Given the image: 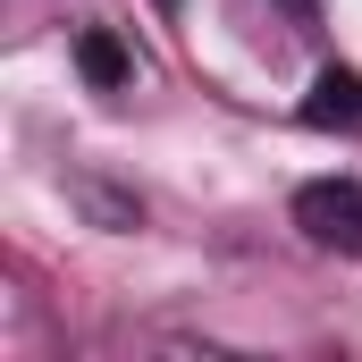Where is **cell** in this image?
Here are the masks:
<instances>
[{"mask_svg":"<svg viewBox=\"0 0 362 362\" xmlns=\"http://www.w3.org/2000/svg\"><path fill=\"white\" fill-rule=\"evenodd\" d=\"M295 228H303L320 253L362 262V177H312L295 194Z\"/></svg>","mask_w":362,"mask_h":362,"instance_id":"1","label":"cell"},{"mask_svg":"<svg viewBox=\"0 0 362 362\" xmlns=\"http://www.w3.org/2000/svg\"><path fill=\"white\" fill-rule=\"evenodd\" d=\"M303 127L362 135V76H354V68H320V76H312V93H303Z\"/></svg>","mask_w":362,"mask_h":362,"instance_id":"2","label":"cell"},{"mask_svg":"<svg viewBox=\"0 0 362 362\" xmlns=\"http://www.w3.org/2000/svg\"><path fill=\"white\" fill-rule=\"evenodd\" d=\"M76 59H85V76H93L101 93H110V85H127V51H118V34L85 25V34H76Z\"/></svg>","mask_w":362,"mask_h":362,"instance_id":"3","label":"cell"}]
</instances>
